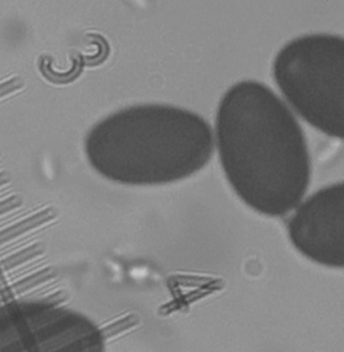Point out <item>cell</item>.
Instances as JSON below:
<instances>
[{
  "instance_id": "cell-1",
  "label": "cell",
  "mask_w": 344,
  "mask_h": 352,
  "mask_svg": "<svg viewBox=\"0 0 344 352\" xmlns=\"http://www.w3.org/2000/svg\"><path fill=\"white\" fill-rule=\"evenodd\" d=\"M215 138L224 175L241 201L266 217L298 208L311 182L304 132L266 85L242 80L222 96Z\"/></svg>"
},
{
  "instance_id": "cell-2",
  "label": "cell",
  "mask_w": 344,
  "mask_h": 352,
  "mask_svg": "<svg viewBox=\"0 0 344 352\" xmlns=\"http://www.w3.org/2000/svg\"><path fill=\"white\" fill-rule=\"evenodd\" d=\"M214 133L200 116L166 104H140L96 122L84 139L89 166L111 183L153 187L197 174L211 160Z\"/></svg>"
},
{
  "instance_id": "cell-3",
  "label": "cell",
  "mask_w": 344,
  "mask_h": 352,
  "mask_svg": "<svg viewBox=\"0 0 344 352\" xmlns=\"http://www.w3.org/2000/svg\"><path fill=\"white\" fill-rule=\"evenodd\" d=\"M273 76L290 107L316 130L344 142V38L311 34L281 48Z\"/></svg>"
},
{
  "instance_id": "cell-4",
  "label": "cell",
  "mask_w": 344,
  "mask_h": 352,
  "mask_svg": "<svg viewBox=\"0 0 344 352\" xmlns=\"http://www.w3.org/2000/svg\"><path fill=\"white\" fill-rule=\"evenodd\" d=\"M100 328L77 311L48 300L0 306V351H101Z\"/></svg>"
},
{
  "instance_id": "cell-5",
  "label": "cell",
  "mask_w": 344,
  "mask_h": 352,
  "mask_svg": "<svg viewBox=\"0 0 344 352\" xmlns=\"http://www.w3.org/2000/svg\"><path fill=\"white\" fill-rule=\"evenodd\" d=\"M288 234L295 250L313 263L344 270V182L300 202Z\"/></svg>"
}]
</instances>
